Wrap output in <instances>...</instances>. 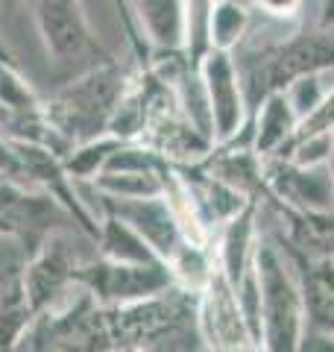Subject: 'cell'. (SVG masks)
Segmentation results:
<instances>
[{
  "label": "cell",
  "mask_w": 334,
  "mask_h": 352,
  "mask_svg": "<svg viewBox=\"0 0 334 352\" xmlns=\"http://www.w3.org/2000/svg\"><path fill=\"white\" fill-rule=\"evenodd\" d=\"M232 59H235L243 97H247L249 120L267 94L287 91L308 74L334 71V27L317 24L267 44H252L249 38H243L232 50Z\"/></svg>",
  "instance_id": "6da1fadb"
},
{
  "label": "cell",
  "mask_w": 334,
  "mask_h": 352,
  "mask_svg": "<svg viewBox=\"0 0 334 352\" xmlns=\"http://www.w3.org/2000/svg\"><path fill=\"white\" fill-rule=\"evenodd\" d=\"M132 74L135 68H126L118 59H111L59 82L44 97V120L65 147L71 150L74 144L106 135Z\"/></svg>",
  "instance_id": "7a4b0ae2"
},
{
  "label": "cell",
  "mask_w": 334,
  "mask_h": 352,
  "mask_svg": "<svg viewBox=\"0 0 334 352\" xmlns=\"http://www.w3.org/2000/svg\"><path fill=\"white\" fill-rule=\"evenodd\" d=\"M197 300L199 291L176 282L147 300L109 308L115 349H205Z\"/></svg>",
  "instance_id": "3957f363"
},
{
  "label": "cell",
  "mask_w": 334,
  "mask_h": 352,
  "mask_svg": "<svg viewBox=\"0 0 334 352\" xmlns=\"http://www.w3.org/2000/svg\"><path fill=\"white\" fill-rule=\"evenodd\" d=\"M252 270L261 300V346L270 352H296L305 338V300L296 270L276 238H258Z\"/></svg>",
  "instance_id": "277c9868"
},
{
  "label": "cell",
  "mask_w": 334,
  "mask_h": 352,
  "mask_svg": "<svg viewBox=\"0 0 334 352\" xmlns=\"http://www.w3.org/2000/svg\"><path fill=\"white\" fill-rule=\"evenodd\" d=\"M27 6L32 9V21L56 82L115 59L88 24L82 0H27Z\"/></svg>",
  "instance_id": "5b68a950"
},
{
  "label": "cell",
  "mask_w": 334,
  "mask_h": 352,
  "mask_svg": "<svg viewBox=\"0 0 334 352\" xmlns=\"http://www.w3.org/2000/svg\"><path fill=\"white\" fill-rule=\"evenodd\" d=\"M0 220L9 226V238L18 241V252L30 258L59 229H76L74 217L47 191L21 179H0Z\"/></svg>",
  "instance_id": "8992f818"
},
{
  "label": "cell",
  "mask_w": 334,
  "mask_h": 352,
  "mask_svg": "<svg viewBox=\"0 0 334 352\" xmlns=\"http://www.w3.org/2000/svg\"><path fill=\"white\" fill-rule=\"evenodd\" d=\"M76 285L91 291V296L100 305L115 308L167 291L170 285H176V276L167 261L135 264V261H111L97 256L94 261H80Z\"/></svg>",
  "instance_id": "52a82bcc"
},
{
  "label": "cell",
  "mask_w": 334,
  "mask_h": 352,
  "mask_svg": "<svg viewBox=\"0 0 334 352\" xmlns=\"http://www.w3.org/2000/svg\"><path fill=\"white\" fill-rule=\"evenodd\" d=\"M199 76H203L205 100L211 112V129H214V144L238 138L247 126V97L232 59V50L211 47L203 62H199Z\"/></svg>",
  "instance_id": "ba28073f"
},
{
  "label": "cell",
  "mask_w": 334,
  "mask_h": 352,
  "mask_svg": "<svg viewBox=\"0 0 334 352\" xmlns=\"http://www.w3.org/2000/svg\"><path fill=\"white\" fill-rule=\"evenodd\" d=\"M88 188H91V185H88ZM94 194L100 200L103 214H115L120 220H126L132 229H138V232L147 238V244L159 252L164 261H170L176 252L188 244L185 229L164 194H155V197H111L103 191H94Z\"/></svg>",
  "instance_id": "9c48e42d"
},
{
  "label": "cell",
  "mask_w": 334,
  "mask_h": 352,
  "mask_svg": "<svg viewBox=\"0 0 334 352\" xmlns=\"http://www.w3.org/2000/svg\"><path fill=\"white\" fill-rule=\"evenodd\" d=\"M264 188L267 206L291 208H334V182L329 162L302 164L282 156H264Z\"/></svg>",
  "instance_id": "30bf717a"
},
{
  "label": "cell",
  "mask_w": 334,
  "mask_h": 352,
  "mask_svg": "<svg viewBox=\"0 0 334 352\" xmlns=\"http://www.w3.org/2000/svg\"><path fill=\"white\" fill-rule=\"evenodd\" d=\"M197 320L205 349H255L249 326L243 320L241 302L220 267L211 273L197 300Z\"/></svg>",
  "instance_id": "8fae6325"
},
{
  "label": "cell",
  "mask_w": 334,
  "mask_h": 352,
  "mask_svg": "<svg viewBox=\"0 0 334 352\" xmlns=\"http://www.w3.org/2000/svg\"><path fill=\"white\" fill-rule=\"evenodd\" d=\"M65 232L68 229L53 232L30 258H24V282H27L30 300L36 305V314L47 311L65 294L76 288L80 258H76V252L68 244Z\"/></svg>",
  "instance_id": "7c38bea8"
},
{
  "label": "cell",
  "mask_w": 334,
  "mask_h": 352,
  "mask_svg": "<svg viewBox=\"0 0 334 352\" xmlns=\"http://www.w3.org/2000/svg\"><path fill=\"white\" fill-rule=\"evenodd\" d=\"M285 252L296 270L302 300H305L302 346L311 344V340H334V258H305L291 250Z\"/></svg>",
  "instance_id": "4fadbf2b"
},
{
  "label": "cell",
  "mask_w": 334,
  "mask_h": 352,
  "mask_svg": "<svg viewBox=\"0 0 334 352\" xmlns=\"http://www.w3.org/2000/svg\"><path fill=\"white\" fill-rule=\"evenodd\" d=\"M270 206L285 220V235H276L285 250L305 258H334V208Z\"/></svg>",
  "instance_id": "5bb4252c"
},
{
  "label": "cell",
  "mask_w": 334,
  "mask_h": 352,
  "mask_svg": "<svg viewBox=\"0 0 334 352\" xmlns=\"http://www.w3.org/2000/svg\"><path fill=\"white\" fill-rule=\"evenodd\" d=\"M36 317V305L24 282V256L18 252L0 267V352L18 349Z\"/></svg>",
  "instance_id": "9a60e30c"
},
{
  "label": "cell",
  "mask_w": 334,
  "mask_h": 352,
  "mask_svg": "<svg viewBox=\"0 0 334 352\" xmlns=\"http://www.w3.org/2000/svg\"><path fill=\"white\" fill-rule=\"evenodd\" d=\"M258 208H261V200H249L217 232V250H214L217 267L229 279L232 288H238L243 273L252 267V252H255V241H258V223H255L258 220Z\"/></svg>",
  "instance_id": "2e32d148"
},
{
  "label": "cell",
  "mask_w": 334,
  "mask_h": 352,
  "mask_svg": "<svg viewBox=\"0 0 334 352\" xmlns=\"http://www.w3.org/2000/svg\"><path fill=\"white\" fill-rule=\"evenodd\" d=\"M138 18L141 32L155 50H185V0H118Z\"/></svg>",
  "instance_id": "e0dca14e"
},
{
  "label": "cell",
  "mask_w": 334,
  "mask_h": 352,
  "mask_svg": "<svg viewBox=\"0 0 334 352\" xmlns=\"http://www.w3.org/2000/svg\"><path fill=\"white\" fill-rule=\"evenodd\" d=\"M94 244L100 250V256L111 258V261H135V264L164 261L159 252L147 244V238H144L138 229H132L126 220H120L115 214H103Z\"/></svg>",
  "instance_id": "ac0fdd59"
},
{
  "label": "cell",
  "mask_w": 334,
  "mask_h": 352,
  "mask_svg": "<svg viewBox=\"0 0 334 352\" xmlns=\"http://www.w3.org/2000/svg\"><path fill=\"white\" fill-rule=\"evenodd\" d=\"M249 12L252 9L243 0H214L208 21L211 47L235 50L249 32Z\"/></svg>",
  "instance_id": "d6986e66"
},
{
  "label": "cell",
  "mask_w": 334,
  "mask_h": 352,
  "mask_svg": "<svg viewBox=\"0 0 334 352\" xmlns=\"http://www.w3.org/2000/svg\"><path fill=\"white\" fill-rule=\"evenodd\" d=\"M164 164H162V170H164ZM162 170H103L88 185L94 191H103L111 197H155V194H164Z\"/></svg>",
  "instance_id": "ffe728a7"
},
{
  "label": "cell",
  "mask_w": 334,
  "mask_h": 352,
  "mask_svg": "<svg viewBox=\"0 0 334 352\" xmlns=\"http://www.w3.org/2000/svg\"><path fill=\"white\" fill-rule=\"evenodd\" d=\"M120 141H124V138H118V135H111V132H106V135H100V138L82 141V144H74L62 156V162H65V168H68V173L74 176L76 182L88 185L100 170H103V164L109 162L111 150H115Z\"/></svg>",
  "instance_id": "44dd1931"
},
{
  "label": "cell",
  "mask_w": 334,
  "mask_h": 352,
  "mask_svg": "<svg viewBox=\"0 0 334 352\" xmlns=\"http://www.w3.org/2000/svg\"><path fill=\"white\" fill-rule=\"evenodd\" d=\"M243 3L252 12H264L267 18H276V21H291L302 9V0H243Z\"/></svg>",
  "instance_id": "7402d4cb"
},
{
  "label": "cell",
  "mask_w": 334,
  "mask_h": 352,
  "mask_svg": "<svg viewBox=\"0 0 334 352\" xmlns=\"http://www.w3.org/2000/svg\"><path fill=\"white\" fill-rule=\"evenodd\" d=\"M322 27H334V0H322L320 3V21Z\"/></svg>",
  "instance_id": "603a6c76"
},
{
  "label": "cell",
  "mask_w": 334,
  "mask_h": 352,
  "mask_svg": "<svg viewBox=\"0 0 334 352\" xmlns=\"http://www.w3.org/2000/svg\"><path fill=\"white\" fill-rule=\"evenodd\" d=\"M329 170H331V182H334V129H331V150H329Z\"/></svg>",
  "instance_id": "cb8c5ba5"
},
{
  "label": "cell",
  "mask_w": 334,
  "mask_h": 352,
  "mask_svg": "<svg viewBox=\"0 0 334 352\" xmlns=\"http://www.w3.org/2000/svg\"><path fill=\"white\" fill-rule=\"evenodd\" d=\"M0 235H6V238H9V226L3 223V220H0Z\"/></svg>",
  "instance_id": "d4e9b609"
},
{
  "label": "cell",
  "mask_w": 334,
  "mask_h": 352,
  "mask_svg": "<svg viewBox=\"0 0 334 352\" xmlns=\"http://www.w3.org/2000/svg\"><path fill=\"white\" fill-rule=\"evenodd\" d=\"M0 179H3V173H0Z\"/></svg>",
  "instance_id": "484cf974"
}]
</instances>
